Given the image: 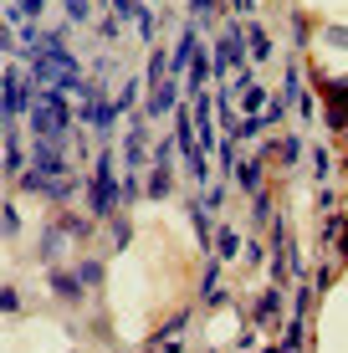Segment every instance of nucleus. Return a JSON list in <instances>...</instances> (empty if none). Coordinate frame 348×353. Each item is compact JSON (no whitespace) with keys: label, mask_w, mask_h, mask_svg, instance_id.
I'll return each mask as SVG.
<instances>
[{"label":"nucleus","mask_w":348,"mask_h":353,"mask_svg":"<svg viewBox=\"0 0 348 353\" xmlns=\"http://www.w3.org/2000/svg\"><path fill=\"white\" fill-rule=\"evenodd\" d=\"M118 200H123L118 159H113V149H103L98 159H92V179H88V215H98V221H113Z\"/></svg>","instance_id":"1"},{"label":"nucleus","mask_w":348,"mask_h":353,"mask_svg":"<svg viewBox=\"0 0 348 353\" xmlns=\"http://www.w3.org/2000/svg\"><path fill=\"white\" fill-rule=\"evenodd\" d=\"M215 77H236V72H246V62H251V46H246V26L236 21V26H225L221 36H215Z\"/></svg>","instance_id":"2"},{"label":"nucleus","mask_w":348,"mask_h":353,"mask_svg":"<svg viewBox=\"0 0 348 353\" xmlns=\"http://www.w3.org/2000/svg\"><path fill=\"white\" fill-rule=\"evenodd\" d=\"M313 92L323 103V123L333 133H348V77H318Z\"/></svg>","instance_id":"3"},{"label":"nucleus","mask_w":348,"mask_h":353,"mask_svg":"<svg viewBox=\"0 0 348 353\" xmlns=\"http://www.w3.org/2000/svg\"><path fill=\"white\" fill-rule=\"evenodd\" d=\"M185 88H179V77H170V82H159V88H149V97H143V113H149V118H164V113H170V108H179V103H185Z\"/></svg>","instance_id":"4"},{"label":"nucleus","mask_w":348,"mask_h":353,"mask_svg":"<svg viewBox=\"0 0 348 353\" xmlns=\"http://www.w3.org/2000/svg\"><path fill=\"white\" fill-rule=\"evenodd\" d=\"M282 287H267V292H256L251 297V323L256 327H272V323H282Z\"/></svg>","instance_id":"5"},{"label":"nucleus","mask_w":348,"mask_h":353,"mask_svg":"<svg viewBox=\"0 0 348 353\" xmlns=\"http://www.w3.org/2000/svg\"><path fill=\"white\" fill-rule=\"evenodd\" d=\"M46 287H52L62 302H72V307H77V302L88 297V287L77 282V272H62V266H46Z\"/></svg>","instance_id":"6"},{"label":"nucleus","mask_w":348,"mask_h":353,"mask_svg":"<svg viewBox=\"0 0 348 353\" xmlns=\"http://www.w3.org/2000/svg\"><path fill=\"white\" fill-rule=\"evenodd\" d=\"M323 246H338V261L348 266V215L343 210H328V225H323Z\"/></svg>","instance_id":"7"},{"label":"nucleus","mask_w":348,"mask_h":353,"mask_svg":"<svg viewBox=\"0 0 348 353\" xmlns=\"http://www.w3.org/2000/svg\"><path fill=\"white\" fill-rule=\"evenodd\" d=\"M210 77H215V52H210V46H200V57L190 62L185 92H205V88H210Z\"/></svg>","instance_id":"8"},{"label":"nucleus","mask_w":348,"mask_h":353,"mask_svg":"<svg viewBox=\"0 0 348 353\" xmlns=\"http://www.w3.org/2000/svg\"><path fill=\"white\" fill-rule=\"evenodd\" d=\"M185 323H190V307H179V312H174V318H170V323H164V327H159V333H154V338H149V343H154V348H159V353H185V348H179V343H174V338H179V333H185Z\"/></svg>","instance_id":"9"},{"label":"nucleus","mask_w":348,"mask_h":353,"mask_svg":"<svg viewBox=\"0 0 348 353\" xmlns=\"http://www.w3.org/2000/svg\"><path fill=\"white\" fill-rule=\"evenodd\" d=\"M170 190H174V164H149V174H143V194L164 200Z\"/></svg>","instance_id":"10"},{"label":"nucleus","mask_w":348,"mask_h":353,"mask_svg":"<svg viewBox=\"0 0 348 353\" xmlns=\"http://www.w3.org/2000/svg\"><path fill=\"white\" fill-rule=\"evenodd\" d=\"M67 230H62V221H46V230H41V261L46 266H57V256H62V246H67Z\"/></svg>","instance_id":"11"},{"label":"nucleus","mask_w":348,"mask_h":353,"mask_svg":"<svg viewBox=\"0 0 348 353\" xmlns=\"http://www.w3.org/2000/svg\"><path fill=\"white\" fill-rule=\"evenodd\" d=\"M241 251H246V241H241V230H236V225H221V230H215V251H210V256L236 261Z\"/></svg>","instance_id":"12"},{"label":"nucleus","mask_w":348,"mask_h":353,"mask_svg":"<svg viewBox=\"0 0 348 353\" xmlns=\"http://www.w3.org/2000/svg\"><path fill=\"white\" fill-rule=\"evenodd\" d=\"M303 154H307L303 133H282V139H277V159H282L287 169H297V164H303Z\"/></svg>","instance_id":"13"},{"label":"nucleus","mask_w":348,"mask_h":353,"mask_svg":"<svg viewBox=\"0 0 348 353\" xmlns=\"http://www.w3.org/2000/svg\"><path fill=\"white\" fill-rule=\"evenodd\" d=\"M272 221H277V200H272V190L251 194V230H256V225H272Z\"/></svg>","instance_id":"14"},{"label":"nucleus","mask_w":348,"mask_h":353,"mask_svg":"<svg viewBox=\"0 0 348 353\" xmlns=\"http://www.w3.org/2000/svg\"><path fill=\"white\" fill-rule=\"evenodd\" d=\"M82 190V179H72V174H62V179H46V190H41V200H52V205H67L72 194Z\"/></svg>","instance_id":"15"},{"label":"nucleus","mask_w":348,"mask_h":353,"mask_svg":"<svg viewBox=\"0 0 348 353\" xmlns=\"http://www.w3.org/2000/svg\"><path fill=\"white\" fill-rule=\"evenodd\" d=\"M143 82H149V88L170 82V52H164V46H154V52H149V67H143Z\"/></svg>","instance_id":"16"},{"label":"nucleus","mask_w":348,"mask_h":353,"mask_svg":"<svg viewBox=\"0 0 348 353\" xmlns=\"http://www.w3.org/2000/svg\"><path fill=\"white\" fill-rule=\"evenodd\" d=\"M246 46H251V62H272V36H267V26L251 21V26H246Z\"/></svg>","instance_id":"17"},{"label":"nucleus","mask_w":348,"mask_h":353,"mask_svg":"<svg viewBox=\"0 0 348 353\" xmlns=\"http://www.w3.org/2000/svg\"><path fill=\"white\" fill-rule=\"evenodd\" d=\"M57 221H62V230H67L72 241H88V236H92V225H98V215H72V210H62Z\"/></svg>","instance_id":"18"},{"label":"nucleus","mask_w":348,"mask_h":353,"mask_svg":"<svg viewBox=\"0 0 348 353\" xmlns=\"http://www.w3.org/2000/svg\"><path fill=\"white\" fill-rule=\"evenodd\" d=\"M139 97H143V82H139V77H128L123 88H118L113 103H118V113H139Z\"/></svg>","instance_id":"19"},{"label":"nucleus","mask_w":348,"mask_h":353,"mask_svg":"<svg viewBox=\"0 0 348 353\" xmlns=\"http://www.w3.org/2000/svg\"><path fill=\"white\" fill-rule=\"evenodd\" d=\"M72 272H77L82 287H98V282H103V261H98V256H77V261H72Z\"/></svg>","instance_id":"20"},{"label":"nucleus","mask_w":348,"mask_h":353,"mask_svg":"<svg viewBox=\"0 0 348 353\" xmlns=\"http://www.w3.org/2000/svg\"><path fill=\"white\" fill-rule=\"evenodd\" d=\"M267 113H256V118H241V128H236V139L241 143H261V133H267Z\"/></svg>","instance_id":"21"},{"label":"nucleus","mask_w":348,"mask_h":353,"mask_svg":"<svg viewBox=\"0 0 348 353\" xmlns=\"http://www.w3.org/2000/svg\"><path fill=\"white\" fill-rule=\"evenodd\" d=\"M143 10H149V0H113V16L123 21V26H128V21L139 26V16H143Z\"/></svg>","instance_id":"22"},{"label":"nucleus","mask_w":348,"mask_h":353,"mask_svg":"<svg viewBox=\"0 0 348 353\" xmlns=\"http://www.w3.org/2000/svg\"><path fill=\"white\" fill-rule=\"evenodd\" d=\"M159 16H164V10L159 6H149V10H143V16H139V36H143V41H154V36H159Z\"/></svg>","instance_id":"23"},{"label":"nucleus","mask_w":348,"mask_h":353,"mask_svg":"<svg viewBox=\"0 0 348 353\" xmlns=\"http://www.w3.org/2000/svg\"><path fill=\"white\" fill-rule=\"evenodd\" d=\"M221 256H210V266H205V276H200V297H210V292H221Z\"/></svg>","instance_id":"24"},{"label":"nucleus","mask_w":348,"mask_h":353,"mask_svg":"<svg viewBox=\"0 0 348 353\" xmlns=\"http://www.w3.org/2000/svg\"><path fill=\"white\" fill-rule=\"evenodd\" d=\"M67 21L72 26H88L92 21V0H67Z\"/></svg>","instance_id":"25"},{"label":"nucleus","mask_w":348,"mask_h":353,"mask_svg":"<svg viewBox=\"0 0 348 353\" xmlns=\"http://www.w3.org/2000/svg\"><path fill=\"white\" fill-rule=\"evenodd\" d=\"M108 230H113V246H118V251L134 241V225H128V215H113V225H108Z\"/></svg>","instance_id":"26"},{"label":"nucleus","mask_w":348,"mask_h":353,"mask_svg":"<svg viewBox=\"0 0 348 353\" xmlns=\"http://www.w3.org/2000/svg\"><path fill=\"white\" fill-rule=\"evenodd\" d=\"M267 246H272V251H287V246H292V241H287V225H282V215L267 225Z\"/></svg>","instance_id":"27"},{"label":"nucleus","mask_w":348,"mask_h":353,"mask_svg":"<svg viewBox=\"0 0 348 353\" xmlns=\"http://www.w3.org/2000/svg\"><path fill=\"white\" fill-rule=\"evenodd\" d=\"M215 6H221V0H190V21H195V26H205V21L215 16Z\"/></svg>","instance_id":"28"},{"label":"nucleus","mask_w":348,"mask_h":353,"mask_svg":"<svg viewBox=\"0 0 348 353\" xmlns=\"http://www.w3.org/2000/svg\"><path fill=\"white\" fill-rule=\"evenodd\" d=\"M139 194H143V174H139V169H128V174H123V205H134Z\"/></svg>","instance_id":"29"},{"label":"nucleus","mask_w":348,"mask_h":353,"mask_svg":"<svg viewBox=\"0 0 348 353\" xmlns=\"http://www.w3.org/2000/svg\"><path fill=\"white\" fill-rule=\"evenodd\" d=\"M0 230H6V236H21V210L10 200H6V210H0Z\"/></svg>","instance_id":"30"},{"label":"nucleus","mask_w":348,"mask_h":353,"mask_svg":"<svg viewBox=\"0 0 348 353\" xmlns=\"http://www.w3.org/2000/svg\"><path fill=\"white\" fill-rule=\"evenodd\" d=\"M313 41V21L307 16H292V46H307Z\"/></svg>","instance_id":"31"},{"label":"nucleus","mask_w":348,"mask_h":353,"mask_svg":"<svg viewBox=\"0 0 348 353\" xmlns=\"http://www.w3.org/2000/svg\"><path fill=\"white\" fill-rule=\"evenodd\" d=\"M174 154H179L174 143H170V139H159V143L149 149V159H154V164H174Z\"/></svg>","instance_id":"32"},{"label":"nucleus","mask_w":348,"mask_h":353,"mask_svg":"<svg viewBox=\"0 0 348 353\" xmlns=\"http://www.w3.org/2000/svg\"><path fill=\"white\" fill-rule=\"evenodd\" d=\"M200 205H205V210H221V205H225V185H205Z\"/></svg>","instance_id":"33"},{"label":"nucleus","mask_w":348,"mask_h":353,"mask_svg":"<svg viewBox=\"0 0 348 353\" xmlns=\"http://www.w3.org/2000/svg\"><path fill=\"white\" fill-rule=\"evenodd\" d=\"M241 256H246L251 266H261V261H272V256H267V246H261V241H256V236H251V241H246V251H241Z\"/></svg>","instance_id":"34"},{"label":"nucleus","mask_w":348,"mask_h":353,"mask_svg":"<svg viewBox=\"0 0 348 353\" xmlns=\"http://www.w3.org/2000/svg\"><path fill=\"white\" fill-rule=\"evenodd\" d=\"M328 169H333L328 149H313V179H328Z\"/></svg>","instance_id":"35"},{"label":"nucleus","mask_w":348,"mask_h":353,"mask_svg":"<svg viewBox=\"0 0 348 353\" xmlns=\"http://www.w3.org/2000/svg\"><path fill=\"white\" fill-rule=\"evenodd\" d=\"M0 312H21V292L16 287H0Z\"/></svg>","instance_id":"36"},{"label":"nucleus","mask_w":348,"mask_h":353,"mask_svg":"<svg viewBox=\"0 0 348 353\" xmlns=\"http://www.w3.org/2000/svg\"><path fill=\"white\" fill-rule=\"evenodd\" d=\"M98 36H103V41H118V36H123V21H118V16H108L103 26H98Z\"/></svg>","instance_id":"37"},{"label":"nucleus","mask_w":348,"mask_h":353,"mask_svg":"<svg viewBox=\"0 0 348 353\" xmlns=\"http://www.w3.org/2000/svg\"><path fill=\"white\" fill-rule=\"evenodd\" d=\"M328 287H333V261H328V266H318V276H313V292H318V297H323Z\"/></svg>","instance_id":"38"},{"label":"nucleus","mask_w":348,"mask_h":353,"mask_svg":"<svg viewBox=\"0 0 348 353\" xmlns=\"http://www.w3.org/2000/svg\"><path fill=\"white\" fill-rule=\"evenodd\" d=\"M323 41L328 46H348V26H323Z\"/></svg>","instance_id":"39"},{"label":"nucleus","mask_w":348,"mask_h":353,"mask_svg":"<svg viewBox=\"0 0 348 353\" xmlns=\"http://www.w3.org/2000/svg\"><path fill=\"white\" fill-rule=\"evenodd\" d=\"M231 10H236V16H251V10H256V0H231Z\"/></svg>","instance_id":"40"},{"label":"nucleus","mask_w":348,"mask_h":353,"mask_svg":"<svg viewBox=\"0 0 348 353\" xmlns=\"http://www.w3.org/2000/svg\"><path fill=\"white\" fill-rule=\"evenodd\" d=\"M272 353H297V348H287V343H272Z\"/></svg>","instance_id":"41"},{"label":"nucleus","mask_w":348,"mask_h":353,"mask_svg":"<svg viewBox=\"0 0 348 353\" xmlns=\"http://www.w3.org/2000/svg\"><path fill=\"white\" fill-rule=\"evenodd\" d=\"M139 353H159V348H139Z\"/></svg>","instance_id":"42"},{"label":"nucleus","mask_w":348,"mask_h":353,"mask_svg":"<svg viewBox=\"0 0 348 353\" xmlns=\"http://www.w3.org/2000/svg\"><path fill=\"white\" fill-rule=\"evenodd\" d=\"M343 174H348V154H343Z\"/></svg>","instance_id":"43"},{"label":"nucleus","mask_w":348,"mask_h":353,"mask_svg":"<svg viewBox=\"0 0 348 353\" xmlns=\"http://www.w3.org/2000/svg\"><path fill=\"white\" fill-rule=\"evenodd\" d=\"M338 139H343V143H348V133H338Z\"/></svg>","instance_id":"44"},{"label":"nucleus","mask_w":348,"mask_h":353,"mask_svg":"<svg viewBox=\"0 0 348 353\" xmlns=\"http://www.w3.org/2000/svg\"><path fill=\"white\" fill-rule=\"evenodd\" d=\"M261 353H272V348H261Z\"/></svg>","instance_id":"45"}]
</instances>
